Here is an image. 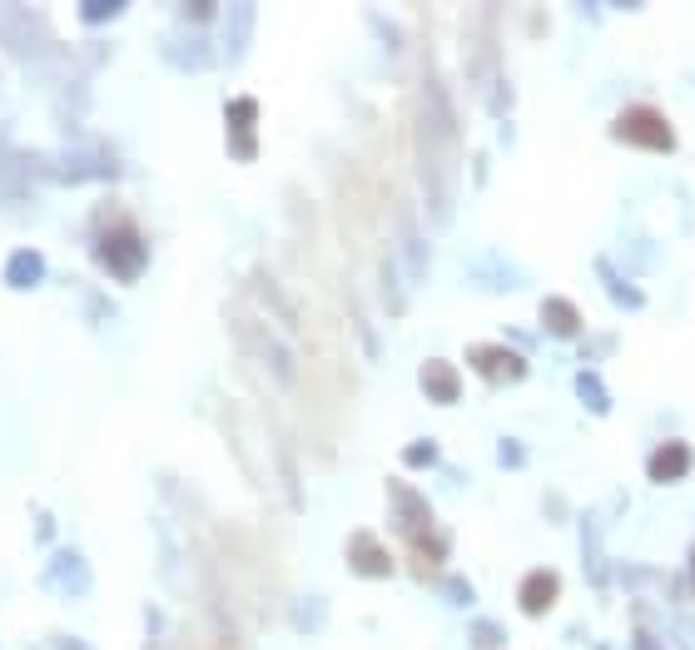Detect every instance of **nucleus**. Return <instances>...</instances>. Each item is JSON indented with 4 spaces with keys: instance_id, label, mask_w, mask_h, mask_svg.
Here are the masks:
<instances>
[{
    "instance_id": "nucleus-1",
    "label": "nucleus",
    "mask_w": 695,
    "mask_h": 650,
    "mask_svg": "<svg viewBox=\"0 0 695 650\" xmlns=\"http://www.w3.org/2000/svg\"><path fill=\"white\" fill-rule=\"evenodd\" d=\"M626 139H641V144H671V130L651 115V110H631V120H621V130Z\"/></svg>"
},
{
    "instance_id": "nucleus-2",
    "label": "nucleus",
    "mask_w": 695,
    "mask_h": 650,
    "mask_svg": "<svg viewBox=\"0 0 695 650\" xmlns=\"http://www.w3.org/2000/svg\"><path fill=\"white\" fill-rule=\"evenodd\" d=\"M353 571H373V576L388 571V556L373 536H353Z\"/></svg>"
},
{
    "instance_id": "nucleus-3",
    "label": "nucleus",
    "mask_w": 695,
    "mask_h": 650,
    "mask_svg": "<svg viewBox=\"0 0 695 650\" xmlns=\"http://www.w3.org/2000/svg\"><path fill=\"white\" fill-rule=\"evenodd\" d=\"M422 383H427V392H432V397H437V402H452V397H457V373H452V368H447V363H427V368H422Z\"/></svg>"
},
{
    "instance_id": "nucleus-4",
    "label": "nucleus",
    "mask_w": 695,
    "mask_h": 650,
    "mask_svg": "<svg viewBox=\"0 0 695 650\" xmlns=\"http://www.w3.org/2000/svg\"><path fill=\"white\" fill-rule=\"evenodd\" d=\"M40 254H30V249H20V254H10V263H5V278L10 283H20V288H30L35 278H40Z\"/></svg>"
},
{
    "instance_id": "nucleus-5",
    "label": "nucleus",
    "mask_w": 695,
    "mask_h": 650,
    "mask_svg": "<svg viewBox=\"0 0 695 650\" xmlns=\"http://www.w3.org/2000/svg\"><path fill=\"white\" fill-rule=\"evenodd\" d=\"M477 368L487 378H517L522 373V363L517 358H502V348H477Z\"/></svg>"
},
{
    "instance_id": "nucleus-6",
    "label": "nucleus",
    "mask_w": 695,
    "mask_h": 650,
    "mask_svg": "<svg viewBox=\"0 0 695 650\" xmlns=\"http://www.w3.org/2000/svg\"><path fill=\"white\" fill-rule=\"evenodd\" d=\"M686 472V447H661L656 457H651V477H661V482H676Z\"/></svg>"
},
{
    "instance_id": "nucleus-7",
    "label": "nucleus",
    "mask_w": 695,
    "mask_h": 650,
    "mask_svg": "<svg viewBox=\"0 0 695 650\" xmlns=\"http://www.w3.org/2000/svg\"><path fill=\"white\" fill-rule=\"evenodd\" d=\"M552 586H556V576H527V586H522V606L527 611H547L552 606Z\"/></svg>"
},
{
    "instance_id": "nucleus-8",
    "label": "nucleus",
    "mask_w": 695,
    "mask_h": 650,
    "mask_svg": "<svg viewBox=\"0 0 695 650\" xmlns=\"http://www.w3.org/2000/svg\"><path fill=\"white\" fill-rule=\"evenodd\" d=\"M547 323H552L556 333H571V328H576V318H571L566 303H547Z\"/></svg>"
},
{
    "instance_id": "nucleus-9",
    "label": "nucleus",
    "mask_w": 695,
    "mask_h": 650,
    "mask_svg": "<svg viewBox=\"0 0 695 650\" xmlns=\"http://www.w3.org/2000/svg\"><path fill=\"white\" fill-rule=\"evenodd\" d=\"M581 392H586L591 407H606V402H601V388H596V378H581Z\"/></svg>"
},
{
    "instance_id": "nucleus-10",
    "label": "nucleus",
    "mask_w": 695,
    "mask_h": 650,
    "mask_svg": "<svg viewBox=\"0 0 695 650\" xmlns=\"http://www.w3.org/2000/svg\"><path fill=\"white\" fill-rule=\"evenodd\" d=\"M115 5H85V20H110Z\"/></svg>"
}]
</instances>
